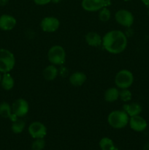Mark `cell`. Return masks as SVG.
<instances>
[{
    "label": "cell",
    "mask_w": 149,
    "mask_h": 150,
    "mask_svg": "<svg viewBox=\"0 0 149 150\" xmlns=\"http://www.w3.org/2000/svg\"><path fill=\"white\" fill-rule=\"evenodd\" d=\"M128 39L124 32L111 30L102 37V46L105 51L112 54H119L124 52L127 47Z\"/></svg>",
    "instance_id": "6da1fadb"
},
{
    "label": "cell",
    "mask_w": 149,
    "mask_h": 150,
    "mask_svg": "<svg viewBox=\"0 0 149 150\" xmlns=\"http://www.w3.org/2000/svg\"><path fill=\"white\" fill-rule=\"evenodd\" d=\"M129 117L124 110H114L108 116V122L114 129H122L129 125Z\"/></svg>",
    "instance_id": "7a4b0ae2"
},
{
    "label": "cell",
    "mask_w": 149,
    "mask_h": 150,
    "mask_svg": "<svg viewBox=\"0 0 149 150\" xmlns=\"http://www.w3.org/2000/svg\"><path fill=\"white\" fill-rule=\"evenodd\" d=\"M15 65V58L13 53L5 48H0V73H10Z\"/></svg>",
    "instance_id": "3957f363"
},
{
    "label": "cell",
    "mask_w": 149,
    "mask_h": 150,
    "mask_svg": "<svg viewBox=\"0 0 149 150\" xmlns=\"http://www.w3.org/2000/svg\"><path fill=\"white\" fill-rule=\"evenodd\" d=\"M48 59L51 64L56 66L61 65L66 61L65 50L61 45H53L48 51Z\"/></svg>",
    "instance_id": "277c9868"
},
{
    "label": "cell",
    "mask_w": 149,
    "mask_h": 150,
    "mask_svg": "<svg viewBox=\"0 0 149 150\" xmlns=\"http://www.w3.org/2000/svg\"><path fill=\"white\" fill-rule=\"evenodd\" d=\"M134 83V75L130 70L123 69L115 76V84L121 89H129Z\"/></svg>",
    "instance_id": "5b68a950"
},
{
    "label": "cell",
    "mask_w": 149,
    "mask_h": 150,
    "mask_svg": "<svg viewBox=\"0 0 149 150\" xmlns=\"http://www.w3.org/2000/svg\"><path fill=\"white\" fill-rule=\"evenodd\" d=\"M115 19L118 24L127 28L131 27L134 21L132 13L126 9L118 10L115 14Z\"/></svg>",
    "instance_id": "8992f818"
},
{
    "label": "cell",
    "mask_w": 149,
    "mask_h": 150,
    "mask_svg": "<svg viewBox=\"0 0 149 150\" xmlns=\"http://www.w3.org/2000/svg\"><path fill=\"white\" fill-rule=\"evenodd\" d=\"M110 4V0H82L81 6L87 12H97Z\"/></svg>",
    "instance_id": "52a82bcc"
},
{
    "label": "cell",
    "mask_w": 149,
    "mask_h": 150,
    "mask_svg": "<svg viewBox=\"0 0 149 150\" xmlns=\"http://www.w3.org/2000/svg\"><path fill=\"white\" fill-rule=\"evenodd\" d=\"M13 114L15 117L22 118L29 113V104L26 100L23 98H18L12 104Z\"/></svg>",
    "instance_id": "ba28073f"
},
{
    "label": "cell",
    "mask_w": 149,
    "mask_h": 150,
    "mask_svg": "<svg viewBox=\"0 0 149 150\" xmlns=\"http://www.w3.org/2000/svg\"><path fill=\"white\" fill-rule=\"evenodd\" d=\"M28 132L34 139H45L47 135V127L41 122L35 121L29 125Z\"/></svg>",
    "instance_id": "9c48e42d"
},
{
    "label": "cell",
    "mask_w": 149,
    "mask_h": 150,
    "mask_svg": "<svg viewBox=\"0 0 149 150\" xmlns=\"http://www.w3.org/2000/svg\"><path fill=\"white\" fill-rule=\"evenodd\" d=\"M60 26V21L54 16H47L42 18L40 22V27L43 32L52 33L56 32Z\"/></svg>",
    "instance_id": "30bf717a"
},
{
    "label": "cell",
    "mask_w": 149,
    "mask_h": 150,
    "mask_svg": "<svg viewBox=\"0 0 149 150\" xmlns=\"http://www.w3.org/2000/svg\"><path fill=\"white\" fill-rule=\"evenodd\" d=\"M129 125L130 128L135 132H143L147 128V121L140 115L129 117Z\"/></svg>",
    "instance_id": "8fae6325"
},
{
    "label": "cell",
    "mask_w": 149,
    "mask_h": 150,
    "mask_svg": "<svg viewBox=\"0 0 149 150\" xmlns=\"http://www.w3.org/2000/svg\"><path fill=\"white\" fill-rule=\"evenodd\" d=\"M17 24V20L11 15L3 14L0 16V29L3 31H10Z\"/></svg>",
    "instance_id": "7c38bea8"
},
{
    "label": "cell",
    "mask_w": 149,
    "mask_h": 150,
    "mask_svg": "<svg viewBox=\"0 0 149 150\" xmlns=\"http://www.w3.org/2000/svg\"><path fill=\"white\" fill-rule=\"evenodd\" d=\"M85 40L91 47H99L102 45V38L99 33L93 31H91L86 34Z\"/></svg>",
    "instance_id": "4fadbf2b"
},
{
    "label": "cell",
    "mask_w": 149,
    "mask_h": 150,
    "mask_svg": "<svg viewBox=\"0 0 149 150\" xmlns=\"http://www.w3.org/2000/svg\"><path fill=\"white\" fill-rule=\"evenodd\" d=\"M86 80H87V76H86V73L80 71H77L72 73L70 76V79H69L71 85H72L73 86H75V87L81 86L82 85L84 84Z\"/></svg>",
    "instance_id": "5bb4252c"
},
{
    "label": "cell",
    "mask_w": 149,
    "mask_h": 150,
    "mask_svg": "<svg viewBox=\"0 0 149 150\" xmlns=\"http://www.w3.org/2000/svg\"><path fill=\"white\" fill-rule=\"evenodd\" d=\"M123 110L129 115V117H134V116L140 115L142 112L141 105L138 103L133 102L130 103H126L123 105Z\"/></svg>",
    "instance_id": "9a60e30c"
},
{
    "label": "cell",
    "mask_w": 149,
    "mask_h": 150,
    "mask_svg": "<svg viewBox=\"0 0 149 150\" xmlns=\"http://www.w3.org/2000/svg\"><path fill=\"white\" fill-rule=\"evenodd\" d=\"M0 116L3 118L10 119L12 122L18 118L13 114L12 106L7 102H2L0 103Z\"/></svg>",
    "instance_id": "2e32d148"
},
{
    "label": "cell",
    "mask_w": 149,
    "mask_h": 150,
    "mask_svg": "<svg viewBox=\"0 0 149 150\" xmlns=\"http://www.w3.org/2000/svg\"><path fill=\"white\" fill-rule=\"evenodd\" d=\"M58 71L56 66L52 64H49L46 67H45L43 72H42L43 78L48 81H52L55 80L58 76Z\"/></svg>",
    "instance_id": "e0dca14e"
},
{
    "label": "cell",
    "mask_w": 149,
    "mask_h": 150,
    "mask_svg": "<svg viewBox=\"0 0 149 150\" xmlns=\"http://www.w3.org/2000/svg\"><path fill=\"white\" fill-rule=\"evenodd\" d=\"M119 94L120 91L118 87H110L105 91L104 98L106 102L113 103L119 99Z\"/></svg>",
    "instance_id": "ac0fdd59"
},
{
    "label": "cell",
    "mask_w": 149,
    "mask_h": 150,
    "mask_svg": "<svg viewBox=\"0 0 149 150\" xmlns=\"http://www.w3.org/2000/svg\"><path fill=\"white\" fill-rule=\"evenodd\" d=\"M1 87L6 91L11 90L15 85V81L13 76L9 73H3L1 81Z\"/></svg>",
    "instance_id": "d6986e66"
},
{
    "label": "cell",
    "mask_w": 149,
    "mask_h": 150,
    "mask_svg": "<svg viewBox=\"0 0 149 150\" xmlns=\"http://www.w3.org/2000/svg\"><path fill=\"white\" fill-rule=\"evenodd\" d=\"M25 127H26V122L24 120L18 117L15 120L13 121L11 130L15 134H20L24 130Z\"/></svg>",
    "instance_id": "ffe728a7"
},
{
    "label": "cell",
    "mask_w": 149,
    "mask_h": 150,
    "mask_svg": "<svg viewBox=\"0 0 149 150\" xmlns=\"http://www.w3.org/2000/svg\"><path fill=\"white\" fill-rule=\"evenodd\" d=\"M99 147L101 150H117L114 142L108 137H104L99 141Z\"/></svg>",
    "instance_id": "44dd1931"
},
{
    "label": "cell",
    "mask_w": 149,
    "mask_h": 150,
    "mask_svg": "<svg viewBox=\"0 0 149 150\" xmlns=\"http://www.w3.org/2000/svg\"><path fill=\"white\" fill-rule=\"evenodd\" d=\"M111 18L110 10L107 7H103L99 11V19L102 22H108Z\"/></svg>",
    "instance_id": "7402d4cb"
},
{
    "label": "cell",
    "mask_w": 149,
    "mask_h": 150,
    "mask_svg": "<svg viewBox=\"0 0 149 150\" xmlns=\"http://www.w3.org/2000/svg\"><path fill=\"white\" fill-rule=\"evenodd\" d=\"M132 98V94L129 89H124L120 91L119 99L124 103L129 102Z\"/></svg>",
    "instance_id": "603a6c76"
},
{
    "label": "cell",
    "mask_w": 149,
    "mask_h": 150,
    "mask_svg": "<svg viewBox=\"0 0 149 150\" xmlns=\"http://www.w3.org/2000/svg\"><path fill=\"white\" fill-rule=\"evenodd\" d=\"M45 146V141L44 139H34L32 144V150H42Z\"/></svg>",
    "instance_id": "cb8c5ba5"
},
{
    "label": "cell",
    "mask_w": 149,
    "mask_h": 150,
    "mask_svg": "<svg viewBox=\"0 0 149 150\" xmlns=\"http://www.w3.org/2000/svg\"><path fill=\"white\" fill-rule=\"evenodd\" d=\"M33 1L37 5L43 6L51 3L52 1V0H33Z\"/></svg>",
    "instance_id": "d4e9b609"
},
{
    "label": "cell",
    "mask_w": 149,
    "mask_h": 150,
    "mask_svg": "<svg viewBox=\"0 0 149 150\" xmlns=\"http://www.w3.org/2000/svg\"><path fill=\"white\" fill-rule=\"evenodd\" d=\"M9 2V0H0V6H5Z\"/></svg>",
    "instance_id": "484cf974"
},
{
    "label": "cell",
    "mask_w": 149,
    "mask_h": 150,
    "mask_svg": "<svg viewBox=\"0 0 149 150\" xmlns=\"http://www.w3.org/2000/svg\"><path fill=\"white\" fill-rule=\"evenodd\" d=\"M141 1L145 4V5L149 7V0H141Z\"/></svg>",
    "instance_id": "4316f807"
},
{
    "label": "cell",
    "mask_w": 149,
    "mask_h": 150,
    "mask_svg": "<svg viewBox=\"0 0 149 150\" xmlns=\"http://www.w3.org/2000/svg\"><path fill=\"white\" fill-rule=\"evenodd\" d=\"M143 150H149V142L146 144L143 147Z\"/></svg>",
    "instance_id": "83f0119b"
},
{
    "label": "cell",
    "mask_w": 149,
    "mask_h": 150,
    "mask_svg": "<svg viewBox=\"0 0 149 150\" xmlns=\"http://www.w3.org/2000/svg\"><path fill=\"white\" fill-rule=\"evenodd\" d=\"M63 1V0H52V1H51V2L56 3H56H59L60 1Z\"/></svg>",
    "instance_id": "f1b7e54d"
},
{
    "label": "cell",
    "mask_w": 149,
    "mask_h": 150,
    "mask_svg": "<svg viewBox=\"0 0 149 150\" xmlns=\"http://www.w3.org/2000/svg\"><path fill=\"white\" fill-rule=\"evenodd\" d=\"M1 78H2V76H1V73H0V83H1Z\"/></svg>",
    "instance_id": "f546056e"
},
{
    "label": "cell",
    "mask_w": 149,
    "mask_h": 150,
    "mask_svg": "<svg viewBox=\"0 0 149 150\" xmlns=\"http://www.w3.org/2000/svg\"><path fill=\"white\" fill-rule=\"evenodd\" d=\"M123 1H131V0H123Z\"/></svg>",
    "instance_id": "4dcf8cb0"
},
{
    "label": "cell",
    "mask_w": 149,
    "mask_h": 150,
    "mask_svg": "<svg viewBox=\"0 0 149 150\" xmlns=\"http://www.w3.org/2000/svg\"><path fill=\"white\" fill-rule=\"evenodd\" d=\"M148 17H149V9H148Z\"/></svg>",
    "instance_id": "1f68e13d"
}]
</instances>
